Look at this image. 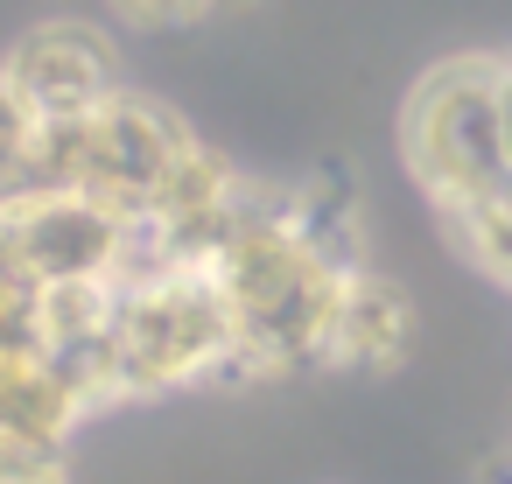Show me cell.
<instances>
[{"instance_id":"obj_1","label":"cell","mask_w":512,"mask_h":484,"mask_svg":"<svg viewBox=\"0 0 512 484\" xmlns=\"http://www.w3.org/2000/svg\"><path fill=\"white\" fill-rule=\"evenodd\" d=\"M239 379V330L204 267H162L113 281V393H183V386H232Z\"/></svg>"},{"instance_id":"obj_2","label":"cell","mask_w":512,"mask_h":484,"mask_svg":"<svg viewBox=\"0 0 512 484\" xmlns=\"http://www.w3.org/2000/svg\"><path fill=\"white\" fill-rule=\"evenodd\" d=\"M400 148L428 204L449 218L477 204L484 190L512 183V127H505V57H456L435 64L407 113H400Z\"/></svg>"},{"instance_id":"obj_3","label":"cell","mask_w":512,"mask_h":484,"mask_svg":"<svg viewBox=\"0 0 512 484\" xmlns=\"http://www.w3.org/2000/svg\"><path fill=\"white\" fill-rule=\"evenodd\" d=\"M8 239H15V274L36 288H92L127 274L134 218L85 190H29L8 204Z\"/></svg>"},{"instance_id":"obj_4","label":"cell","mask_w":512,"mask_h":484,"mask_svg":"<svg viewBox=\"0 0 512 484\" xmlns=\"http://www.w3.org/2000/svg\"><path fill=\"white\" fill-rule=\"evenodd\" d=\"M0 71H8L15 92L36 106V120H85L113 92H127L120 85V50L92 22H43V29H29Z\"/></svg>"},{"instance_id":"obj_5","label":"cell","mask_w":512,"mask_h":484,"mask_svg":"<svg viewBox=\"0 0 512 484\" xmlns=\"http://www.w3.org/2000/svg\"><path fill=\"white\" fill-rule=\"evenodd\" d=\"M85 393L43 358V351H0V442L8 449H43L64 456L71 435L85 428Z\"/></svg>"},{"instance_id":"obj_6","label":"cell","mask_w":512,"mask_h":484,"mask_svg":"<svg viewBox=\"0 0 512 484\" xmlns=\"http://www.w3.org/2000/svg\"><path fill=\"white\" fill-rule=\"evenodd\" d=\"M407 344H414V302L379 267H351L337 295V323H330V365L386 372L407 358Z\"/></svg>"},{"instance_id":"obj_7","label":"cell","mask_w":512,"mask_h":484,"mask_svg":"<svg viewBox=\"0 0 512 484\" xmlns=\"http://www.w3.org/2000/svg\"><path fill=\"white\" fill-rule=\"evenodd\" d=\"M442 225H449V239L470 253V267H477V274H491V281L512 295V183L484 190L477 204L449 211Z\"/></svg>"},{"instance_id":"obj_8","label":"cell","mask_w":512,"mask_h":484,"mask_svg":"<svg viewBox=\"0 0 512 484\" xmlns=\"http://www.w3.org/2000/svg\"><path fill=\"white\" fill-rule=\"evenodd\" d=\"M106 8L134 29H190V22L218 15V0H106Z\"/></svg>"},{"instance_id":"obj_9","label":"cell","mask_w":512,"mask_h":484,"mask_svg":"<svg viewBox=\"0 0 512 484\" xmlns=\"http://www.w3.org/2000/svg\"><path fill=\"white\" fill-rule=\"evenodd\" d=\"M0 484H71V470L43 449H0Z\"/></svg>"},{"instance_id":"obj_10","label":"cell","mask_w":512,"mask_h":484,"mask_svg":"<svg viewBox=\"0 0 512 484\" xmlns=\"http://www.w3.org/2000/svg\"><path fill=\"white\" fill-rule=\"evenodd\" d=\"M0 281H15V239H8V204H0Z\"/></svg>"},{"instance_id":"obj_11","label":"cell","mask_w":512,"mask_h":484,"mask_svg":"<svg viewBox=\"0 0 512 484\" xmlns=\"http://www.w3.org/2000/svg\"><path fill=\"white\" fill-rule=\"evenodd\" d=\"M477 484H512V449H505V456H491V463H484V477H477Z\"/></svg>"},{"instance_id":"obj_12","label":"cell","mask_w":512,"mask_h":484,"mask_svg":"<svg viewBox=\"0 0 512 484\" xmlns=\"http://www.w3.org/2000/svg\"><path fill=\"white\" fill-rule=\"evenodd\" d=\"M505 127H512V57H505Z\"/></svg>"},{"instance_id":"obj_13","label":"cell","mask_w":512,"mask_h":484,"mask_svg":"<svg viewBox=\"0 0 512 484\" xmlns=\"http://www.w3.org/2000/svg\"><path fill=\"white\" fill-rule=\"evenodd\" d=\"M218 8H246V0H218Z\"/></svg>"}]
</instances>
